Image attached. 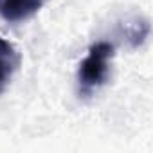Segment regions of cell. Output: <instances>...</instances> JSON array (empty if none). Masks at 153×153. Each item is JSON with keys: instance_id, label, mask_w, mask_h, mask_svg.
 <instances>
[{"instance_id": "6da1fadb", "label": "cell", "mask_w": 153, "mask_h": 153, "mask_svg": "<svg viewBox=\"0 0 153 153\" xmlns=\"http://www.w3.org/2000/svg\"><path fill=\"white\" fill-rule=\"evenodd\" d=\"M114 45L110 42H96L90 45L85 59L78 68V92L81 97H90L110 78Z\"/></svg>"}, {"instance_id": "277c9868", "label": "cell", "mask_w": 153, "mask_h": 153, "mask_svg": "<svg viewBox=\"0 0 153 153\" xmlns=\"http://www.w3.org/2000/svg\"><path fill=\"white\" fill-rule=\"evenodd\" d=\"M148 34H149V24L146 20H135V22H131L128 25V31H126V36H128V40H130V43L133 47L140 45L146 40Z\"/></svg>"}, {"instance_id": "7a4b0ae2", "label": "cell", "mask_w": 153, "mask_h": 153, "mask_svg": "<svg viewBox=\"0 0 153 153\" xmlns=\"http://www.w3.org/2000/svg\"><path fill=\"white\" fill-rule=\"evenodd\" d=\"M43 0H0V16L9 24H20L34 16Z\"/></svg>"}, {"instance_id": "3957f363", "label": "cell", "mask_w": 153, "mask_h": 153, "mask_svg": "<svg viewBox=\"0 0 153 153\" xmlns=\"http://www.w3.org/2000/svg\"><path fill=\"white\" fill-rule=\"evenodd\" d=\"M18 65H20V54L16 47L11 42L0 38V94L11 83L15 72L18 70Z\"/></svg>"}]
</instances>
